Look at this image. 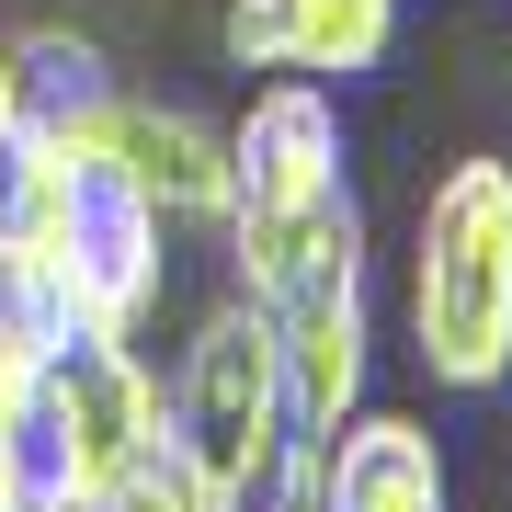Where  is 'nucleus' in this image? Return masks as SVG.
Instances as JSON below:
<instances>
[{
    "instance_id": "9d476101",
    "label": "nucleus",
    "mask_w": 512,
    "mask_h": 512,
    "mask_svg": "<svg viewBox=\"0 0 512 512\" xmlns=\"http://www.w3.org/2000/svg\"><path fill=\"white\" fill-rule=\"evenodd\" d=\"M46 342H57V319L23 296L12 274H0V421H23V399H35V365H46Z\"/></svg>"
},
{
    "instance_id": "1a4fd4ad",
    "label": "nucleus",
    "mask_w": 512,
    "mask_h": 512,
    "mask_svg": "<svg viewBox=\"0 0 512 512\" xmlns=\"http://www.w3.org/2000/svg\"><path fill=\"white\" fill-rule=\"evenodd\" d=\"M80 512H251V501H239V490H228V478L194 456L183 433H160V444H148V456L114 478L103 501H80Z\"/></svg>"
},
{
    "instance_id": "7ed1b4c3",
    "label": "nucleus",
    "mask_w": 512,
    "mask_h": 512,
    "mask_svg": "<svg viewBox=\"0 0 512 512\" xmlns=\"http://www.w3.org/2000/svg\"><path fill=\"white\" fill-rule=\"evenodd\" d=\"M160 433H171V387L148 376L137 342H114V330H57V342H46L35 399H23V444H35L46 512L103 501Z\"/></svg>"
},
{
    "instance_id": "20e7f679",
    "label": "nucleus",
    "mask_w": 512,
    "mask_h": 512,
    "mask_svg": "<svg viewBox=\"0 0 512 512\" xmlns=\"http://www.w3.org/2000/svg\"><path fill=\"white\" fill-rule=\"evenodd\" d=\"M251 308L274 319L296 433H342V421L365 410V365H376V319H365V205H342V217H330L308 251L251 296Z\"/></svg>"
},
{
    "instance_id": "6e6552de",
    "label": "nucleus",
    "mask_w": 512,
    "mask_h": 512,
    "mask_svg": "<svg viewBox=\"0 0 512 512\" xmlns=\"http://www.w3.org/2000/svg\"><path fill=\"white\" fill-rule=\"evenodd\" d=\"M319 490L330 512H456L444 444L410 410H353L342 433H319Z\"/></svg>"
},
{
    "instance_id": "9b49d317",
    "label": "nucleus",
    "mask_w": 512,
    "mask_h": 512,
    "mask_svg": "<svg viewBox=\"0 0 512 512\" xmlns=\"http://www.w3.org/2000/svg\"><path fill=\"white\" fill-rule=\"evenodd\" d=\"M251 512H330V490H319V433H296V444H285L274 490H251Z\"/></svg>"
},
{
    "instance_id": "f03ea898",
    "label": "nucleus",
    "mask_w": 512,
    "mask_h": 512,
    "mask_svg": "<svg viewBox=\"0 0 512 512\" xmlns=\"http://www.w3.org/2000/svg\"><path fill=\"white\" fill-rule=\"evenodd\" d=\"M342 205H353L342 194V103H330V80L274 69L251 92V114L228 126V262H239V296H262Z\"/></svg>"
},
{
    "instance_id": "f8f14e48",
    "label": "nucleus",
    "mask_w": 512,
    "mask_h": 512,
    "mask_svg": "<svg viewBox=\"0 0 512 512\" xmlns=\"http://www.w3.org/2000/svg\"><path fill=\"white\" fill-rule=\"evenodd\" d=\"M0 512H46V490H35V444H23V421H0Z\"/></svg>"
},
{
    "instance_id": "f257e3e1",
    "label": "nucleus",
    "mask_w": 512,
    "mask_h": 512,
    "mask_svg": "<svg viewBox=\"0 0 512 512\" xmlns=\"http://www.w3.org/2000/svg\"><path fill=\"white\" fill-rule=\"evenodd\" d=\"M410 353L433 387L490 399L512 376V160H456L410 239Z\"/></svg>"
},
{
    "instance_id": "0eeeda50",
    "label": "nucleus",
    "mask_w": 512,
    "mask_h": 512,
    "mask_svg": "<svg viewBox=\"0 0 512 512\" xmlns=\"http://www.w3.org/2000/svg\"><path fill=\"white\" fill-rule=\"evenodd\" d=\"M103 160L137 183V205H148L160 228H228V137L205 126V114L114 92V137H103Z\"/></svg>"
},
{
    "instance_id": "39448f33",
    "label": "nucleus",
    "mask_w": 512,
    "mask_h": 512,
    "mask_svg": "<svg viewBox=\"0 0 512 512\" xmlns=\"http://www.w3.org/2000/svg\"><path fill=\"white\" fill-rule=\"evenodd\" d=\"M171 433H183L239 501L274 490V467H285V444H296V410H285L274 319H262L251 296H228V308H205V319H194L183 376H171Z\"/></svg>"
},
{
    "instance_id": "ddd939ff",
    "label": "nucleus",
    "mask_w": 512,
    "mask_h": 512,
    "mask_svg": "<svg viewBox=\"0 0 512 512\" xmlns=\"http://www.w3.org/2000/svg\"><path fill=\"white\" fill-rule=\"evenodd\" d=\"M0 171H12V69H0Z\"/></svg>"
},
{
    "instance_id": "423d86ee",
    "label": "nucleus",
    "mask_w": 512,
    "mask_h": 512,
    "mask_svg": "<svg viewBox=\"0 0 512 512\" xmlns=\"http://www.w3.org/2000/svg\"><path fill=\"white\" fill-rule=\"evenodd\" d=\"M228 69H296V80H365L399 46V0H228L217 12Z\"/></svg>"
}]
</instances>
